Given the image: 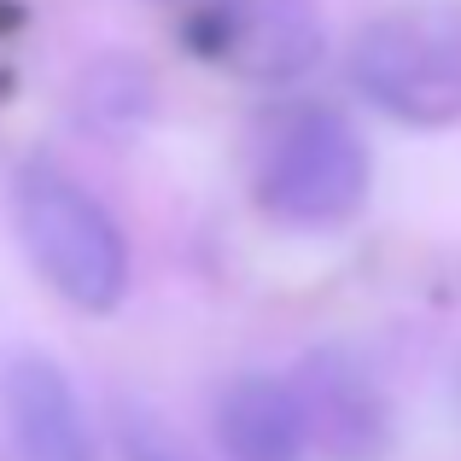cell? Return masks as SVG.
<instances>
[{
	"label": "cell",
	"mask_w": 461,
	"mask_h": 461,
	"mask_svg": "<svg viewBox=\"0 0 461 461\" xmlns=\"http://www.w3.org/2000/svg\"><path fill=\"white\" fill-rule=\"evenodd\" d=\"M12 216L30 246L35 269L77 310H112L129 293V246L105 204L82 193L65 169L23 164L12 187Z\"/></svg>",
	"instance_id": "obj_2"
},
{
	"label": "cell",
	"mask_w": 461,
	"mask_h": 461,
	"mask_svg": "<svg viewBox=\"0 0 461 461\" xmlns=\"http://www.w3.org/2000/svg\"><path fill=\"white\" fill-rule=\"evenodd\" d=\"M135 461H187V456L164 450V444H135Z\"/></svg>",
	"instance_id": "obj_8"
},
{
	"label": "cell",
	"mask_w": 461,
	"mask_h": 461,
	"mask_svg": "<svg viewBox=\"0 0 461 461\" xmlns=\"http://www.w3.org/2000/svg\"><path fill=\"white\" fill-rule=\"evenodd\" d=\"M187 35L204 59L258 82H286L321 53V23L310 0H204Z\"/></svg>",
	"instance_id": "obj_4"
},
{
	"label": "cell",
	"mask_w": 461,
	"mask_h": 461,
	"mask_svg": "<svg viewBox=\"0 0 461 461\" xmlns=\"http://www.w3.org/2000/svg\"><path fill=\"white\" fill-rule=\"evenodd\" d=\"M350 82L409 129L461 123V0H409L362 23Z\"/></svg>",
	"instance_id": "obj_1"
},
{
	"label": "cell",
	"mask_w": 461,
	"mask_h": 461,
	"mask_svg": "<svg viewBox=\"0 0 461 461\" xmlns=\"http://www.w3.org/2000/svg\"><path fill=\"white\" fill-rule=\"evenodd\" d=\"M293 392H298V409H304V427H310V450H321L333 461H374L392 444L385 392L374 385V374L350 350H339V345L310 350L298 362Z\"/></svg>",
	"instance_id": "obj_5"
},
{
	"label": "cell",
	"mask_w": 461,
	"mask_h": 461,
	"mask_svg": "<svg viewBox=\"0 0 461 461\" xmlns=\"http://www.w3.org/2000/svg\"><path fill=\"white\" fill-rule=\"evenodd\" d=\"M0 409H6L12 444L23 461H94V438L70 380L47 357H12L0 374Z\"/></svg>",
	"instance_id": "obj_6"
},
{
	"label": "cell",
	"mask_w": 461,
	"mask_h": 461,
	"mask_svg": "<svg viewBox=\"0 0 461 461\" xmlns=\"http://www.w3.org/2000/svg\"><path fill=\"white\" fill-rule=\"evenodd\" d=\"M368 147L327 105H304L275 129L258 169V199L275 222L293 228H339L368 199Z\"/></svg>",
	"instance_id": "obj_3"
},
{
	"label": "cell",
	"mask_w": 461,
	"mask_h": 461,
	"mask_svg": "<svg viewBox=\"0 0 461 461\" xmlns=\"http://www.w3.org/2000/svg\"><path fill=\"white\" fill-rule=\"evenodd\" d=\"M216 438L228 461H304L310 427L293 380H275V374L234 380L216 403Z\"/></svg>",
	"instance_id": "obj_7"
}]
</instances>
